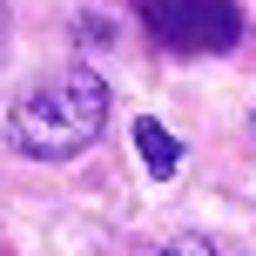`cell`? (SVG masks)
Returning a JSON list of instances; mask_svg holds the SVG:
<instances>
[{"instance_id": "277c9868", "label": "cell", "mask_w": 256, "mask_h": 256, "mask_svg": "<svg viewBox=\"0 0 256 256\" xmlns=\"http://www.w3.org/2000/svg\"><path fill=\"white\" fill-rule=\"evenodd\" d=\"M155 256H216V243H209V236H176V243H162V250H155Z\"/></svg>"}, {"instance_id": "8992f818", "label": "cell", "mask_w": 256, "mask_h": 256, "mask_svg": "<svg viewBox=\"0 0 256 256\" xmlns=\"http://www.w3.org/2000/svg\"><path fill=\"white\" fill-rule=\"evenodd\" d=\"M0 54H7V0H0Z\"/></svg>"}, {"instance_id": "6da1fadb", "label": "cell", "mask_w": 256, "mask_h": 256, "mask_svg": "<svg viewBox=\"0 0 256 256\" xmlns=\"http://www.w3.org/2000/svg\"><path fill=\"white\" fill-rule=\"evenodd\" d=\"M108 122V81L94 68H68V74L40 81L34 94H20L7 115V142L34 162H68L81 155Z\"/></svg>"}, {"instance_id": "3957f363", "label": "cell", "mask_w": 256, "mask_h": 256, "mask_svg": "<svg viewBox=\"0 0 256 256\" xmlns=\"http://www.w3.org/2000/svg\"><path fill=\"white\" fill-rule=\"evenodd\" d=\"M135 148H142V162H148V176H176V162H182L176 135H168L162 122H148V115L135 122Z\"/></svg>"}, {"instance_id": "7a4b0ae2", "label": "cell", "mask_w": 256, "mask_h": 256, "mask_svg": "<svg viewBox=\"0 0 256 256\" xmlns=\"http://www.w3.org/2000/svg\"><path fill=\"white\" fill-rule=\"evenodd\" d=\"M135 14L168 54H222L243 40L236 0H135Z\"/></svg>"}, {"instance_id": "5b68a950", "label": "cell", "mask_w": 256, "mask_h": 256, "mask_svg": "<svg viewBox=\"0 0 256 256\" xmlns=\"http://www.w3.org/2000/svg\"><path fill=\"white\" fill-rule=\"evenodd\" d=\"M81 34L102 48V40H115V27H108V14H81Z\"/></svg>"}]
</instances>
